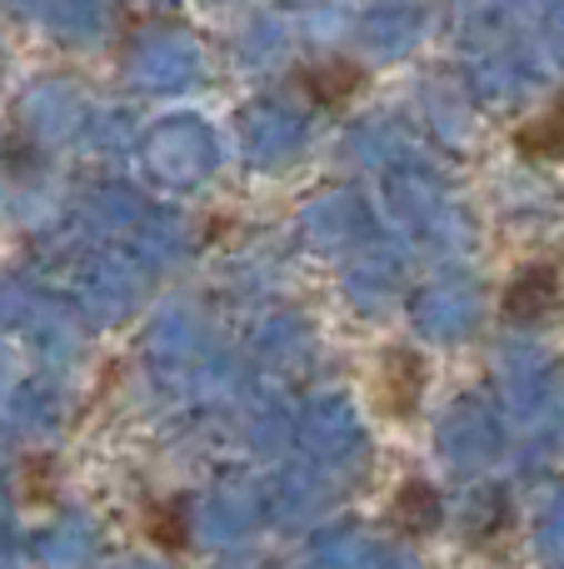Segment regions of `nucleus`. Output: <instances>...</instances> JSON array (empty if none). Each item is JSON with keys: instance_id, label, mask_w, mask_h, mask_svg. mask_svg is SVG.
I'll use <instances>...</instances> for the list:
<instances>
[{"instance_id": "4", "label": "nucleus", "mask_w": 564, "mask_h": 569, "mask_svg": "<svg viewBox=\"0 0 564 569\" xmlns=\"http://www.w3.org/2000/svg\"><path fill=\"white\" fill-rule=\"evenodd\" d=\"M390 530L405 540H425L430 530H440V490L430 480H405L390 500Z\"/></svg>"}, {"instance_id": "2", "label": "nucleus", "mask_w": 564, "mask_h": 569, "mask_svg": "<svg viewBox=\"0 0 564 569\" xmlns=\"http://www.w3.org/2000/svg\"><path fill=\"white\" fill-rule=\"evenodd\" d=\"M510 325H535L560 310V270L555 266H525L510 280L505 300H500Z\"/></svg>"}, {"instance_id": "7", "label": "nucleus", "mask_w": 564, "mask_h": 569, "mask_svg": "<svg viewBox=\"0 0 564 569\" xmlns=\"http://www.w3.org/2000/svg\"><path fill=\"white\" fill-rule=\"evenodd\" d=\"M20 500L26 505H50L56 500V460L50 455H30L26 470H20Z\"/></svg>"}, {"instance_id": "3", "label": "nucleus", "mask_w": 564, "mask_h": 569, "mask_svg": "<svg viewBox=\"0 0 564 569\" xmlns=\"http://www.w3.org/2000/svg\"><path fill=\"white\" fill-rule=\"evenodd\" d=\"M295 80L310 96V106H320V110H345L350 100L365 90V70H360L355 60H320V66L300 70Z\"/></svg>"}, {"instance_id": "6", "label": "nucleus", "mask_w": 564, "mask_h": 569, "mask_svg": "<svg viewBox=\"0 0 564 569\" xmlns=\"http://www.w3.org/2000/svg\"><path fill=\"white\" fill-rule=\"evenodd\" d=\"M145 535L155 550L165 555H185L190 550V520H185V500H160L145 510Z\"/></svg>"}, {"instance_id": "5", "label": "nucleus", "mask_w": 564, "mask_h": 569, "mask_svg": "<svg viewBox=\"0 0 564 569\" xmlns=\"http://www.w3.org/2000/svg\"><path fill=\"white\" fill-rule=\"evenodd\" d=\"M515 150L525 160H564V96L545 110V116H535L530 126H520Z\"/></svg>"}, {"instance_id": "1", "label": "nucleus", "mask_w": 564, "mask_h": 569, "mask_svg": "<svg viewBox=\"0 0 564 569\" xmlns=\"http://www.w3.org/2000/svg\"><path fill=\"white\" fill-rule=\"evenodd\" d=\"M430 385V365L420 350H410V345H395V350L385 355V365H380V410L395 415V420H405V415L420 410V395H425Z\"/></svg>"}]
</instances>
